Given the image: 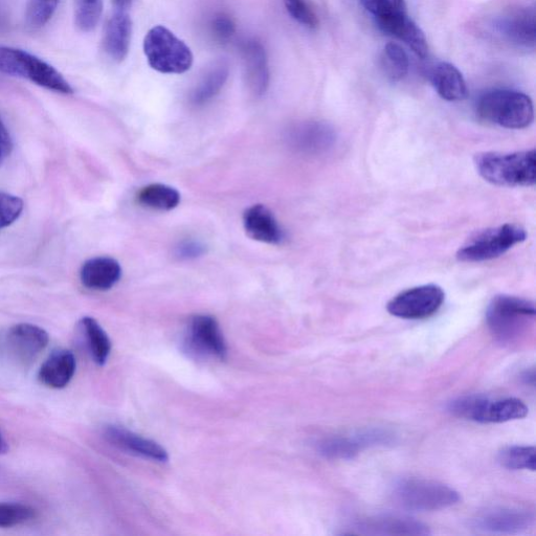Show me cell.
Here are the masks:
<instances>
[{
	"label": "cell",
	"mask_w": 536,
	"mask_h": 536,
	"mask_svg": "<svg viewBox=\"0 0 536 536\" xmlns=\"http://www.w3.org/2000/svg\"><path fill=\"white\" fill-rule=\"evenodd\" d=\"M478 173L490 184L499 187H533L536 183L535 149L515 152H485L476 155Z\"/></svg>",
	"instance_id": "obj_1"
},
{
	"label": "cell",
	"mask_w": 536,
	"mask_h": 536,
	"mask_svg": "<svg viewBox=\"0 0 536 536\" xmlns=\"http://www.w3.org/2000/svg\"><path fill=\"white\" fill-rule=\"evenodd\" d=\"M536 309L533 302L512 296H497L486 310L488 329L503 345L520 343L533 327Z\"/></svg>",
	"instance_id": "obj_2"
},
{
	"label": "cell",
	"mask_w": 536,
	"mask_h": 536,
	"mask_svg": "<svg viewBox=\"0 0 536 536\" xmlns=\"http://www.w3.org/2000/svg\"><path fill=\"white\" fill-rule=\"evenodd\" d=\"M478 116L507 129H524L534 120L533 102L513 89H494L482 95L477 103Z\"/></svg>",
	"instance_id": "obj_3"
},
{
	"label": "cell",
	"mask_w": 536,
	"mask_h": 536,
	"mask_svg": "<svg viewBox=\"0 0 536 536\" xmlns=\"http://www.w3.org/2000/svg\"><path fill=\"white\" fill-rule=\"evenodd\" d=\"M0 74L27 79L58 94L74 93L69 81L53 65L24 50L0 46Z\"/></svg>",
	"instance_id": "obj_4"
},
{
	"label": "cell",
	"mask_w": 536,
	"mask_h": 536,
	"mask_svg": "<svg viewBox=\"0 0 536 536\" xmlns=\"http://www.w3.org/2000/svg\"><path fill=\"white\" fill-rule=\"evenodd\" d=\"M144 53L151 69L166 75L185 74L194 61L187 44L163 26L153 27L146 34Z\"/></svg>",
	"instance_id": "obj_5"
},
{
	"label": "cell",
	"mask_w": 536,
	"mask_h": 536,
	"mask_svg": "<svg viewBox=\"0 0 536 536\" xmlns=\"http://www.w3.org/2000/svg\"><path fill=\"white\" fill-rule=\"evenodd\" d=\"M449 412L459 418L479 423H503L522 419L528 414L525 402L518 398H490L466 395L452 400Z\"/></svg>",
	"instance_id": "obj_6"
},
{
	"label": "cell",
	"mask_w": 536,
	"mask_h": 536,
	"mask_svg": "<svg viewBox=\"0 0 536 536\" xmlns=\"http://www.w3.org/2000/svg\"><path fill=\"white\" fill-rule=\"evenodd\" d=\"M396 502L412 511H437L452 507L460 502V495L443 483L407 478L398 481L393 490Z\"/></svg>",
	"instance_id": "obj_7"
},
{
	"label": "cell",
	"mask_w": 536,
	"mask_h": 536,
	"mask_svg": "<svg viewBox=\"0 0 536 536\" xmlns=\"http://www.w3.org/2000/svg\"><path fill=\"white\" fill-rule=\"evenodd\" d=\"M527 238L526 231L515 223L485 230L469 239L457 253L461 262L477 263L494 260Z\"/></svg>",
	"instance_id": "obj_8"
},
{
	"label": "cell",
	"mask_w": 536,
	"mask_h": 536,
	"mask_svg": "<svg viewBox=\"0 0 536 536\" xmlns=\"http://www.w3.org/2000/svg\"><path fill=\"white\" fill-rule=\"evenodd\" d=\"M445 300L443 289L427 284L405 290L387 306L389 314L405 320H423L437 314Z\"/></svg>",
	"instance_id": "obj_9"
},
{
	"label": "cell",
	"mask_w": 536,
	"mask_h": 536,
	"mask_svg": "<svg viewBox=\"0 0 536 536\" xmlns=\"http://www.w3.org/2000/svg\"><path fill=\"white\" fill-rule=\"evenodd\" d=\"M497 35L511 46L534 50L536 44V13L534 6L513 9L494 22Z\"/></svg>",
	"instance_id": "obj_10"
},
{
	"label": "cell",
	"mask_w": 536,
	"mask_h": 536,
	"mask_svg": "<svg viewBox=\"0 0 536 536\" xmlns=\"http://www.w3.org/2000/svg\"><path fill=\"white\" fill-rule=\"evenodd\" d=\"M49 333L39 326L21 323L13 326L6 339L7 349L19 365H31L49 345Z\"/></svg>",
	"instance_id": "obj_11"
},
{
	"label": "cell",
	"mask_w": 536,
	"mask_h": 536,
	"mask_svg": "<svg viewBox=\"0 0 536 536\" xmlns=\"http://www.w3.org/2000/svg\"><path fill=\"white\" fill-rule=\"evenodd\" d=\"M534 521V513L531 511L497 507L480 513L474 520V526L489 534H519L529 529Z\"/></svg>",
	"instance_id": "obj_12"
},
{
	"label": "cell",
	"mask_w": 536,
	"mask_h": 536,
	"mask_svg": "<svg viewBox=\"0 0 536 536\" xmlns=\"http://www.w3.org/2000/svg\"><path fill=\"white\" fill-rule=\"evenodd\" d=\"M245 84L252 96L261 98L271 83L270 65L263 44L257 39L244 41L241 48Z\"/></svg>",
	"instance_id": "obj_13"
},
{
	"label": "cell",
	"mask_w": 536,
	"mask_h": 536,
	"mask_svg": "<svg viewBox=\"0 0 536 536\" xmlns=\"http://www.w3.org/2000/svg\"><path fill=\"white\" fill-rule=\"evenodd\" d=\"M352 534L427 536L432 532L427 525L408 517L375 516L357 520Z\"/></svg>",
	"instance_id": "obj_14"
},
{
	"label": "cell",
	"mask_w": 536,
	"mask_h": 536,
	"mask_svg": "<svg viewBox=\"0 0 536 536\" xmlns=\"http://www.w3.org/2000/svg\"><path fill=\"white\" fill-rule=\"evenodd\" d=\"M334 133L321 122H303L290 127L286 141L293 149L307 154H317L329 149L334 142Z\"/></svg>",
	"instance_id": "obj_15"
},
{
	"label": "cell",
	"mask_w": 536,
	"mask_h": 536,
	"mask_svg": "<svg viewBox=\"0 0 536 536\" xmlns=\"http://www.w3.org/2000/svg\"><path fill=\"white\" fill-rule=\"evenodd\" d=\"M189 344L200 353L225 360L228 347L217 321L210 316H196L189 325Z\"/></svg>",
	"instance_id": "obj_16"
},
{
	"label": "cell",
	"mask_w": 536,
	"mask_h": 536,
	"mask_svg": "<svg viewBox=\"0 0 536 536\" xmlns=\"http://www.w3.org/2000/svg\"><path fill=\"white\" fill-rule=\"evenodd\" d=\"M375 22L379 30L404 42L419 58L428 56V39L408 13Z\"/></svg>",
	"instance_id": "obj_17"
},
{
	"label": "cell",
	"mask_w": 536,
	"mask_h": 536,
	"mask_svg": "<svg viewBox=\"0 0 536 536\" xmlns=\"http://www.w3.org/2000/svg\"><path fill=\"white\" fill-rule=\"evenodd\" d=\"M132 29V20L128 11L115 10L110 16L104 30L103 47L111 60L121 63L127 58L131 46Z\"/></svg>",
	"instance_id": "obj_18"
},
{
	"label": "cell",
	"mask_w": 536,
	"mask_h": 536,
	"mask_svg": "<svg viewBox=\"0 0 536 536\" xmlns=\"http://www.w3.org/2000/svg\"><path fill=\"white\" fill-rule=\"evenodd\" d=\"M103 435L109 443L131 454H136L159 462H166L169 459L166 450H164L160 444L143 438L124 428L108 426L104 429Z\"/></svg>",
	"instance_id": "obj_19"
},
{
	"label": "cell",
	"mask_w": 536,
	"mask_h": 536,
	"mask_svg": "<svg viewBox=\"0 0 536 536\" xmlns=\"http://www.w3.org/2000/svg\"><path fill=\"white\" fill-rule=\"evenodd\" d=\"M245 232L254 240L267 244H280L284 232L272 211L263 205H255L243 214Z\"/></svg>",
	"instance_id": "obj_20"
},
{
	"label": "cell",
	"mask_w": 536,
	"mask_h": 536,
	"mask_svg": "<svg viewBox=\"0 0 536 536\" xmlns=\"http://www.w3.org/2000/svg\"><path fill=\"white\" fill-rule=\"evenodd\" d=\"M122 277L120 263L110 257H96L87 260L81 267L80 280L88 289L105 292L113 288Z\"/></svg>",
	"instance_id": "obj_21"
},
{
	"label": "cell",
	"mask_w": 536,
	"mask_h": 536,
	"mask_svg": "<svg viewBox=\"0 0 536 536\" xmlns=\"http://www.w3.org/2000/svg\"><path fill=\"white\" fill-rule=\"evenodd\" d=\"M76 357L70 350L54 351L39 370L41 384L52 389H63L69 385L76 373Z\"/></svg>",
	"instance_id": "obj_22"
},
{
	"label": "cell",
	"mask_w": 536,
	"mask_h": 536,
	"mask_svg": "<svg viewBox=\"0 0 536 536\" xmlns=\"http://www.w3.org/2000/svg\"><path fill=\"white\" fill-rule=\"evenodd\" d=\"M429 80L445 101L458 102L467 97V85L462 73L450 62H438L429 72Z\"/></svg>",
	"instance_id": "obj_23"
},
{
	"label": "cell",
	"mask_w": 536,
	"mask_h": 536,
	"mask_svg": "<svg viewBox=\"0 0 536 536\" xmlns=\"http://www.w3.org/2000/svg\"><path fill=\"white\" fill-rule=\"evenodd\" d=\"M230 77V65L227 60L213 62L204 75L200 77L191 94L195 106H203L220 94Z\"/></svg>",
	"instance_id": "obj_24"
},
{
	"label": "cell",
	"mask_w": 536,
	"mask_h": 536,
	"mask_svg": "<svg viewBox=\"0 0 536 536\" xmlns=\"http://www.w3.org/2000/svg\"><path fill=\"white\" fill-rule=\"evenodd\" d=\"M369 448L364 431L352 436H333L318 444L320 454L329 459L347 460Z\"/></svg>",
	"instance_id": "obj_25"
},
{
	"label": "cell",
	"mask_w": 536,
	"mask_h": 536,
	"mask_svg": "<svg viewBox=\"0 0 536 536\" xmlns=\"http://www.w3.org/2000/svg\"><path fill=\"white\" fill-rule=\"evenodd\" d=\"M137 200L145 208L167 212L180 205L181 194L167 185L151 184L140 190Z\"/></svg>",
	"instance_id": "obj_26"
},
{
	"label": "cell",
	"mask_w": 536,
	"mask_h": 536,
	"mask_svg": "<svg viewBox=\"0 0 536 536\" xmlns=\"http://www.w3.org/2000/svg\"><path fill=\"white\" fill-rule=\"evenodd\" d=\"M89 352L94 362L104 366L111 351V342L102 326L91 317H85L80 322Z\"/></svg>",
	"instance_id": "obj_27"
},
{
	"label": "cell",
	"mask_w": 536,
	"mask_h": 536,
	"mask_svg": "<svg viewBox=\"0 0 536 536\" xmlns=\"http://www.w3.org/2000/svg\"><path fill=\"white\" fill-rule=\"evenodd\" d=\"M381 66L385 75L394 82H398L409 74L410 60L407 52L399 44L390 42L386 44L381 55Z\"/></svg>",
	"instance_id": "obj_28"
},
{
	"label": "cell",
	"mask_w": 536,
	"mask_h": 536,
	"mask_svg": "<svg viewBox=\"0 0 536 536\" xmlns=\"http://www.w3.org/2000/svg\"><path fill=\"white\" fill-rule=\"evenodd\" d=\"M498 460L503 467L512 469V471L529 469V471L534 472L536 450L534 446H508L499 453Z\"/></svg>",
	"instance_id": "obj_29"
},
{
	"label": "cell",
	"mask_w": 536,
	"mask_h": 536,
	"mask_svg": "<svg viewBox=\"0 0 536 536\" xmlns=\"http://www.w3.org/2000/svg\"><path fill=\"white\" fill-rule=\"evenodd\" d=\"M60 4V0H28L26 7V27L38 31L49 24Z\"/></svg>",
	"instance_id": "obj_30"
},
{
	"label": "cell",
	"mask_w": 536,
	"mask_h": 536,
	"mask_svg": "<svg viewBox=\"0 0 536 536\" xmlns=\"http://www.w3.org/2000/svg\"><path fill=\"white\" fill-rule=\"evenodd\" d=\"M103 0H75V24L84 33L93 32L99 25Z\"/></svg>",
	"instance_id": "obj_31"
},
{
	"label": "cell",
	"mask_w": 536,
	"mask_h": 536,
	"mask_svg": "<svg viewBox=\"0 0 536 536\" xmlns=\"http://www.w3.org/2000/svg\"><path fill=\"white\" fill-rule=\"evenodd\" d=\"M37 516L36 510L20 503H0V528L24 525Z\"/></svg>",
	"instance_id": "obj_32"
},
{
	"label": "cell",
	"mask_w": 536,
	"mask_h": 536,
	"mask_svg": "<svg viewBox=\"0 0 536 536\" xmlns=\"http://www.w3.org/2000/svg\"><path fill=\"white\" fill-rule=\"evenodd\" d=\"M286 11L298 24L309 30L319 28L320 20L308 0H283Z\"/></svg>",
	"instance_id": "obj_33"
},
{
	"label": "cell",
	"mask_w": 536,
	"mask_h": 536,
	"mask_svg": "<svg viewBox=\"0 0 536 536\" xmlns=\"http://www.w3.org/2000/svg\"><path fill=\"white\" fill-rule=\"evenodd\" d=\"M359 2L375 21L408 13L406 0H359Z\"/></svg>",
	"instance_id": "obj_34"
},
{
	"label": "cell",
	"mask_w": 536,
	"mask_h": 536,
	"mask_svg": "<svg viewBox=\"0 0 536 536\" xmlns=\"http://www.w3.org/2000/svg\"><path fill=\"white\" fill-rule=\"evenodd\" d=\"M24 200L7 192H0V230L7 229L24 212Z\"/></svg>",
	"instance_id": "obj_35"
},
{
	"label": "cell",
	"mask_w": 536,
	"mask_h": 536,
	"mask_svg": "<svg viewBox=\"0 0 536 536\" xmlns=\"http://www.w3.org/2000/svg\"><path fill=\"white\" fill-rule=\"evenodd\" d=\"M210 27L214 38L221 43L229 42L237 31L235 20L225 13L216 14L211 20Z\"/></svg>",
	"instance_id": "obj_36"
},
{
	"label": "cell",
	"mask_w": 536,
	"mask_h": 536,
	"mask_svg": "<svg viewBox=\"0 0 536 536\" xmlns=\"http://www.w3.org/2000/svg\"><path fill=\"white\" fill-rule=\"evenodd\" d=\"M207 252L206 245L196 240H185L177 245L174 254L181 260H194Z\"/></svg>",
	"instance_id": "obj_37"
},
{
	"label": "cell",
	"mask_w": 536,
	"mask_h": 536,
	"mask_svg": "<svg viewBox=\"0 0 536 536\" xmlns=\"http://www.w3.org/2000/svg\"><path fill=\"white\" fill-rule=\"evenodd\" d=\"M13 150V143L10 133L0 119V165H2Z\"/></svg>",
	"instance_id": "obj_38"
},
{
	"label": "cell",
	"mask_w": 536,
	"mask_h": 536,
	"mask_svg": "<svg viewBox=\"0 0 536 536\" xmlns=\"http://www.w3.org/2000/svg\"><path fill=\"white\" fill-rule=\"evenodd\" d=\"M115 7V10H125L128 11L132 4V0H111Z\"/></svg>",
	"instance_id": "obj_39"
},
{
	"label": "cell",
	"mask_w": 536,
	"mask_h": 536,
	"mask_svg": "<svg viewBox=\"0 0 536 536\" xmlns=\"http://www.w3.org/2000/svg\"><path fill=\"white\" fill-rule=\"evenodd\" d=\"M9 451V446L3 434L0 433V455H4Z\"/></svg>",
	"instance_id": "obj_40"
}]
</instances>
